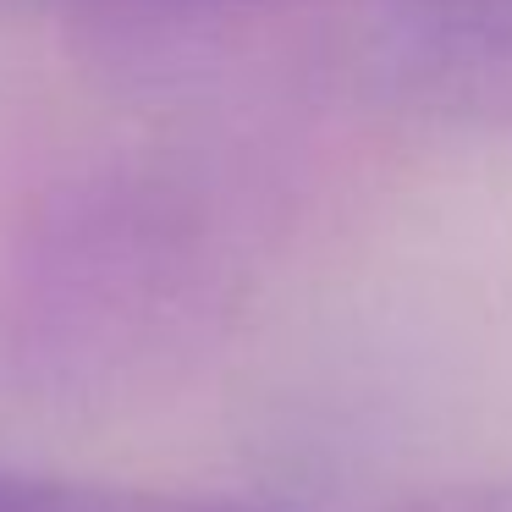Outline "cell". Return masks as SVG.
<instances>
[{"label":"cell","mask_w":512,"mask_h":512,"mask_svg":"<svg viewBox=\"0 0 512 512\" xmlns=\"http://www.w3.org/2000/svg\"><path fill=\"white\" fill-rule=\"evenodd\" d=\"M397 67L413 100H430L435 111L512 122V23L501 17H474L413 39Z\"/></svg>","instance_id":"cell-1"},{"label":"cell","mask_w":512,"mask_h":512,"mask_svg":"<svg viewBox=\"0 0 512 512\" xmlns=\"http://www.w3.org/2000/svg\"><path fill=\"white\" fill-rule=\"evenodd\" d=\"M0 512H276V507L226 501V496L138 490V485H94V479L28 474V468H0Z\"/></svg>","instance_id":"cell-2"},{"label":"cell","mask_w":512,"mask_h":512,"mask_svg":"<svg viewBox=\"0 0 512 512\" xmlns=\"http://www.w3.org/2000/svg\"><path fill=\"white\" fill-rule=\"evenodd\" d=\"M391 512H512V479H463L402 496Z\"/></svg>","instance_id":"cell-3"},{"label":"cell","mask_w":512,"mask_h":512,"mask_svg":"<svg viewBox=\"0 0 512 512\" xmlns=\"http://www.w3.org/2000/svg\"><path fill=\"white\" fill-rule=\"evenodd\" d=\"M122 12H248V6H287V0H89Z\"/></svg>","instance_id":"cell-4"},{"label":"cell","mask_w":512,"mask_h":512,"mask_svg":"<svg viewBox=\"0 0 512 512\" xmlns=\"http://www.w3.org/2000/svg\"><path fill=\"white\" fill-rule=\"evenodd\" d=\"M424 6H452V12H501L512 0H424Z\"/></svg>","instance_id":"cell-5"}]
</instances>
